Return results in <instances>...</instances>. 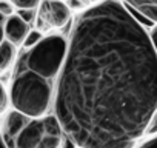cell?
I'll list each match as a JSON object with an SVG mask.
<instances>
[{
  "mask_svg": "<svg viewBox=\"0 0 157 148\" xmlns=\"http://www.w3.org/2000/svg\"><path fill=\"white\" fill-rule=\"evenodd\" d=\"M54 117L78 148H134L157 110V54L117 0L75 19L54 87Z\"/></svg>",
  "mask_w": 157,
  "mask_h": 148,
  "instance_id": "1",
  "label": "cell"
},
{
  "mask_svg": "<svg viewBox=\"0 0 157 148\" xmlns=\"http://www.w3.org/2000/svg\"><path fill=\"white\" fill-rule=\"evenodd\" d=\"M13 110L29 119H42L49 111L54 100L52 80L43 79L39 74L17 65L8 93Z\"/></svg>",
  "mask_w": 157,
  "mask_h": 148,
  "instance_id": "2",
  "label": "cell"
},
{
  "mask_svg": "<svg viewBox=\"0 0 157 148\" xmlns=\"http://www.w3.org/2000/svg\"><path fill=\"white\" fill-rule=\"evenodd\" d=\"M66 46L68 40L63 36L59 34L46 36L36 46L26 49V53L20 57L17 65L39 74L43 79L54 82L63 65L66 56Z\"/></svg>",
  "mask_w": 157,
  "mask_h": 148,
  "instance_id": "3",
  "label": "cell"
},
{
  "mask_svg": "<svg viewBox=\"0 0 157 148\" xmlns=\"http://www.w3.org/2000/svg\"><path fill=\"white\" fill-rule=\"evenodd\" d=\"M37 20L42 28H63L71 20V10L62 0H42Z\"/></svg>",
  "mask_w": 157,
  "mask_h": 148,
  "instance_id": "4",
  "label": "cell"
},
{
  "mask_svg": "<svg viewBox=\"0 0 157 148\" xmlns=\"http://www.w3.org/2000/svg\"><path fill=\"white\" fill-rule=\"evenodd\" d=\"M45 136V125L42 119H29L23 130L16 136V148H37Z\"/></svg>",
  "mask_w": 157,
  "mask_h": 148,
  "instance_id": "5",
  "label": "cell"
},
{
  "mask_svg": "<svg viewBox=\"0 0 157 148\" xmlns=\"http://www.w3.org/2000/svg\"><path fill=\"white\" fill-rule=\"evenodd\" d=\"M3 33H5V40L13 43L14 46H20L29 33V25L25 23L16 13L10 17L5 19L3 23Z\"/></svg>",
  "mask_w": 157,
  "mask_h": 148,
  "instance_id": "6",
  "label": "cell"
},
{
  "mask_svg": "<svg viewBox=\"0 0 157 148\" xmlns=\"http://www.w3.org/2000/svg\"><path fill=\"white\" fill-rule=\"evenodd\" d=\"M123 3L145 16L151 23H157V0H123Z\"/></svg>",
  "mask_w": 157,
  "mask_h": 148,
  "instance_id": "7",
  "label": "cell"
},
{
  "mask_svg": "<svg viewBox=\"0 0 157 148\" xmlns=\"http://www.w3.org/2000/svg\"><path fill=\"white\" fill-rule=\"evenodd\" d=\"M29 122V117H26L25 114L16 111V110H11L5 119V133L6 136H11V137H16L22 130L23 127Z\"/></svg>",
  "mask_w": 157,
  "mask_h": 148,
  "instance_id": "8",
  "label": "cell"
},
{
  "mask_svg": "<svg viewBox=\"0 0 157 148\" xmlns=\"http://www.w3.org/2000/svg\"><path fill=\"white\" fill-rule=\"evenodd\" d=\"M16 59V46L10 43L8 40H3L0 43V74L6 72Z\"/></svg>",
  "mask_w": 157,
  "mask_h": 148,
  "instance_id": "9",
  "label": "cell"
},
{
  "mask_svg": "<svg viewBox=\"0 0 157 148\" xmlns=\"http://www.w3.org/2000/svg\"><path fill=\"white\" fill-rule=\"evenodd\" d=\"M42 39H43V34H42L40 29H29V33L26 34V37H25L22 46H23L25 49H31V48L36 46Z\"/></svg>",
  "mask_w": 157,
  "mask_h": 148,
  "instance_id": "10",
  "label": "cell"
},
{
  "mask_svg": "<svg viewBox=\"0 0 157 148\" xmlns=\"http://www.w3.org/2000/svg\"><path fill=\"white\" fill-rule=\"evenodd\" d=\"M42 0H11V3L17 10H37Z\"/></svg>",
  "mask_w": 157,
  "mask_h": 148,
  "instance_id": "11",
  "label": "cell"
},
{
  "mask_svg": "<svg viewBox=\"0 0 157 148\" xmlns=\"http://www.w3.org/2000/svg\"><path fill=\"white\" fill-rule=\"evenodd\" d=\"M16 14L28 25H31L37 19V11L36 10H16Z\"/></svg>",
  "mask_w": 157,
  "mask_h": 148,
  "instance_id": "12",
  "label": "cell"
},
{
  "mask_svg": "<svg viewBox=\"0 0 157 148\" xmlns=\"http://www.w3.org/2000/svg\"><path fill=\"white\" fill-rule=\"evenodd\" d=\"M16 13L14 5L11 3V0H0V14L3 17H10Z\"/></svg>",
  "mask_w": 157,
  "mask_h": 148,
  "instance_id": "13",
  "label": "cell"
},
{
  "mask_svg": "<svg viewBox=\"0 0 157 148\" xmlns=\"http://www.w3.org/2000/svg\"><path fill=\"white\" fill-rule=\"evenodd\" d=\"M10 105V99H8V91L5 90V87L0 82V114L5 113L6 108Z\"/></svg>",
  "mask_w": 157,
  "mask_h": 148,
  "instance_id": "14",
  "label": "cell"
},
{
  "mask_svg": "<svg viewBox=\"0 0 157 148\" xmlns=\"http://www.w3.org/2000/svg\"><path fill=\"white\" fill-rule=\"evenodd\" d=\"M145 134H148V136L157 134V110L152 113V116H151V119H149V122H148V127H146Z\"/></svg>",
  "mask_w": 157,
  "mask_h": 148,
  "instance_id": "15",
  "label": "cell"
},
{
  "mask_svg": "<svg viewBox=\"0 0 157 148\" xmlns=\"http://www.w3.org/2000/svg\"><path fill=\"white\" fill-rule=\"evenodd\" d=\"M60 148H78L68 136H65L63 133H62V139H60Z\"/></svg>",
  "mask_w": 157,
  "mask_h": 148,
  "instance_id": "16",
  "label": "cell"
},
{
  "mask_svg": "<svg viewBox=\"0 0 157 148\" xmlns=\"http://www.w3.org/2000/svg\"><path fill=\"white\" fill-rule=\"evenodd\" d=\"M149 39H151V43H152V46H154V51H155V54H157V25L152 28V31H151V34H149Z\"/></svg>",
  "mask_w": 157,
  "mask_h": 148,
  "instance_id": "17",
  "label": "cell"
},
{
  "mask_svg": "<svg viewBox=\"0 0 157 148\" xmlns=\"http://www.w3.org/2000/svg\"><path fill=\"white\" fill-rule=\"evenodd\" d=\"M140 148H157V137H154V139L148 140V142H146V143H143Z\"/></svg>",
  "mask_w": 157,
  "mask_h": 148,
  "instance_id": "18",
  "label": "cell"
},
{
  "mask_svg": "<svg viewBox=\"0 0 157 148\" xmlns=\"http://www.w3.org/2000/svg\"><path fill=\"white\" fill-rule=\"evenodd\" d=\"M5 40V33H3V23L0 22V43Z\"/></svg>",
  "mask_w": 157,
  "mask_h": 148,
  "instance_id": "19",
  "label": "cell"
},
{
  "mask_svg": "<svg viewBox=\"0 0 157 148\" xmlns=\"http://www.w3.org/2000/svg\"><path fill=\"white\" fill-rule=\"evenodd\" d=\"M0 148H8L6 146V143H5V140H3V137L0 136Z\"/></svg>",
  "mask_w": 157,
  "mask_h": 148,
  "instance_id": "20",
  "label": "cell"
},
{
  "mask_svg": "<svg viewBox=\"0 0 157 148\" xmlns=\"http://www.w3.org/2000/svg\"><path fill=\"white\" fill-rule=\"evenodd\" d=\"M91 2H94V3H99V2H102V0H91Z\"/></svg>",
  "mask_w": 157,
  "mask_h": 148,
  "instance_id": "21",
  "label": "cell"
},
{
  "mask_svg": "<svg viewBox=\"0 0 157 148\" xmlns=\"http://www.w3.org/2000/svg\"><path fill=\"white\" fill-rule=\"evenodd\" d=\"M0 128H2V127H0Z\"/></svg>",
  "mask_w": 157,
  "mask_h": 148,
  "instance_id": "22",
  "label": "cell"
}]
</instances>
